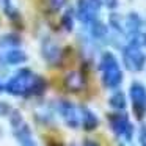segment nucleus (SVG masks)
I'll return each instance as SVG.
<instances>
[{"instance_id": "412c9836", "label": "nucleus", "mask_w": 146, "mask_h": 146, "mask_svg": "<svg viewBox=\"0 0 146 146\" xmlns=\"http://www.w3.org/2000/svg\"><path fill=\"white\" fill-rule=\"evenodd\" d=\"M119 146H129V145H124V143H121V145Z\"/></svg>"}, {"instance_id": "4468645a", "label": "nucleus", "mask_w": 146, "mask_h": 146, "mask_svg": "<svg viewBox=\"0 0 146 146\" xmlns=\"http://www.w3.org/2000/svg\"><path fill=\"white\" fill-rule=\"evenodd\" d=\"M90 25H91V35H93V38L104 39L105 36H107V27H105L102 22H99V21L94 19L93 22H90Z\"/></svg>"}, {"instance_id": "0eeeda50", "label": "nucleus", "mask_w": 146, "mask_h": 146, "mask_svg": "<svg viewBox=\"0 0 146 146\" xmlns=\"http://www.w3.org/2000/svg\"><path fill=\"white\" fill-rule=\"evenodd\" d=\"M102 0H79L77 2V17L83 24H90L98 17Z\"/></svg>"}, {"instance_id": "f03ea898", "label": "nucleus", "mask_w": 146, "mask_h": 146, "mask_svg": "<svg viewBox=\"0 0 146 146\" xmlns=\"http://www.w3.org/2000/svg\"><path fill=\"white\" fill-rule=\"evenodd\" d=\"M102 71V85L105 88H118L123 82V71L119 68L116 57L111 52H105L101 58V64H99Z\"/></svg>"}, {"instance_id": "f257e3e1", "label": "nucleus", "mask_w": 146, "mask_h": 146, "mask_svg": "<svg viewBox=\"0 0 146 146\" xmlns=\"http://www.w3.org/2000/svg\"><path fill=\"white\" fill-rule=\"evenodd\" d=\"M5 90L13 96H36L46 90V80L30 69H21L10 79Z\"/></svg>"}, {"instance_id": "f8f14e48", "label": "nucleus", "mask_w": 146, "mask_h": 146, "mask_svg": "<svg viewBox=\"0 0 146 146\" xmlns=\"http://www.w3.org/2000/svg\"><path fill=\"white\" fill-rule=\"evenodd\" d=\"M27 60V54L24 50H21V49H10V50L5 54V61H7L8 64H19V63H24V61Z\"/></svg>"}, {"instance_id": "a211bd4d", "label": "nucleus", "mask_w": 146, "mask_h": 146, "mask_svg": "<svg viewBox=\"0 0 146 146\" xmlns=\"http://www.w3.org/2000/svg\"><path fill=\"white\" fill-rule=\"evenodd\" d=\"M104 2L110 10H115V8L118 7V0H104Z\"/></svg>"}, {"instance_id": "4be33fe9", "label": "nucleus", "mask_w": 146, "mask_h": 146, "mask_svg": "<svg viewBox=\"0 0 146 146\" xmlns=\"http://www.w3.org/2000/svg\"><path fill=\"white\" fill-rule=\"evenodd\" d=\"M72 146H76V145H72Z\"/></svg>"}, {"instance_id": "aec40b11", "label": "nucleus", "mask_w": 146, "mask_h": 146, "mask_svg": "<svg viewBox=\"0 0 146 146\" xmlns=\"http://www.w3.org/2000/svg\"><path fill=\"white\" fill-rule=\"evenodd\" d=\"M2 90H3V85H2V82H0V91H2Z\"/></svg>"}, {"instance_id": "2eb2a0df", "label": "nucleus", "mask_w": 146, "mask_h": 146, "mask_svg": "<svg viewBox=\"0 0 146 146\" xmlns=\"http://www.w3.org/2000/svg\"><path fill=\"white\" fill-rule=\"evenodd\" d=\"M138 141H140V146H146V124H143V126L140 127Z\"/></svg>"}, {"instance_id": "ddd939ff", "label": "nucleus", "mask_w": 146, "mask_h": 146, "mask_svg": "<svg viewBox=\"0 0 146 146\" xmlns=\"http://www.w3.org/2000/svg\"><path fill=\"white\" fill-rule=\"evenodd\" d=\"M108 104H110V107L113 108V110H124L127 105V99H126V94H124L123 91H116L113 93V94L110 96V99H108Z\"/></svg>"}, {"instance_id": "dca6fc26", "label": "nucleus", "mask_w": 146, "mask_h": 146, "mask_svg": "<svg viewBox=\"0 0 146 146\" xmlns=\"http://www.w3.org/2000/svg\"><path fill=\"white\" fill-rule=\"evenodd\" d=\"M66 2L68 0H49V3H50V7H52V10H61V8L66 5Z\"/></svg>"}, {"instance_id": "6e6552de", "label": "nucleus", "mask_w": 146, "mask_h": 146, "mask_svg": "<svg viewBox=\"0 0 146 146\" xmlns=\"http://www.w3.org/2000/svg\"><path fill=\"white\" fill-rule=\"evenodd\" d=\"M58 111H60L63 121L66 123V126H69L71 129H77L80 126V113L79 108L69 101H60L58 104Z\"/></svg>"}, {"instance_id": "9b49d317", "label": "nucleus", "mask_w": 146, "mask_h": 146, "mask_svg": "<svg viewBox=\"0 0 146 146\" xmlns=\"http://www.w3.org/2000/svg\"><path fill=\"white\" fill-rule=\"evenodd\" d=\"M42 57L49 63H57L60 60V47L52 39H44L42 41Z\"/></svg>"}, {"instance_id": "1a4fd4ad", "label": "nucleus", "mask_w": 146, "mask_h": 146, "mask_svg": "<svg viewBox=\"0 0 146 146\" xmlns=\"http://www.w3.org/2000/svg\"><path fill=\"white\" fill-rule=\"evenodd\" d=\"M64 86L71 93L82 91L85 88V77H83V74L77 72V71H72V72L66 74V77H64Z\"/></svg>"}, {"instance_id": "423d86ee", "label": "nucleus", "mask_w": 146, "mask_h": 146, "mask_svg": "<svg viewBox=\"0 0 146 146\" xmlns=\"http://www.w3.org/2000/svg\"><path fill=\"white\" fill-rule=\"evenodd\" d=\"M130 99H132V108L133 113L138 119H143L146 113V88L138 82H133L129 90Z\"/></svg>"}, {"instance_id": "20e7f679", "label": "nucleus", "mask_w": 146, "mask_h": 146, "mask_svg": "<svg viewBox=\"0 0 146 146\" xmlns=\"http://www.w3.org/2000/svg\"><path fill=\"white\" fill-rule=\"evenodd\" d=\"M110 129L113 130V133L119 138H124L126 141H130L133 137V124L130 123V119L127 118L126 113H110L107 116Z\"/></svg>"}, {"instance_id": "6ab92c4d", "label": "nucleus", "mask_w": 146, "mask_h": 146, "mask_svg": "<svg viewBox=\"0 0 146 146\" xmlns=\"http://www.w3.org/2000/svg\"><path fill=\"white\" fill-rule=\"evenodd\" d=\"M83 146H101L98 141H94V140H85L83 141Z\"/></svg>"}, {"instance_id": "f3484780", "label": "nucleus", "mask_w": 146, "mask_h": 146, "mask_svg": "<svg viewBox=\"0 0 146 146\" xmlns=\"http://www.w3.org/2000/svg\"><path fill=\"white\" fill-rule=\"evenodd\" d=\"M63 27L66 30H71L72 29V16H71V13H66L63 17Z\"/></svg>"}, {"instance_id": "7ed1b4c3", "label": "nucleus", "mask_w": 146, "mask_h": 146, "mask_svg": "<svg viewBox=\"0 0 146 146\" xmlns=\"http://www.w3.org/2000/svg\"><path fill=\"white\" fill-rule=\"evenodd\" d=\"M10 121H11V127H13V133L17 138V141L21 143V146H36L32 135V130H30L29 124L24 121L22 115L19 111L17 110L11 111Z\"/></svg>"}, {"instance_id": "9d476101", "label": "nucleus", "mask_w": 146, "mask_h": 146, "mask_svg": "<svg viewBox=\"0 0 146 146\" xmlns=\"http://www.w3.org/2000/svg\"><path fill=\"white\" fill-rule=\"evenodd\" d=\"M80 124L86 132H91L99 126V118L88 107H80Z\"/></svg>"}, {"instance_id": "39448f33", "label": "nucleus", "mask_w": 146, "mask_h": 146, "mask_svg": "<svg viewBox=\"0 0 146 146\" xmlns=\"http://www.w3.org/2000/svg\"><path fill=\"white\" fill-rule=\"evenodd\" d=\"M123 63L130 72H140L146 64V55L138 46L129 44L123 49Z\"/></svg>"}]
</instances>
